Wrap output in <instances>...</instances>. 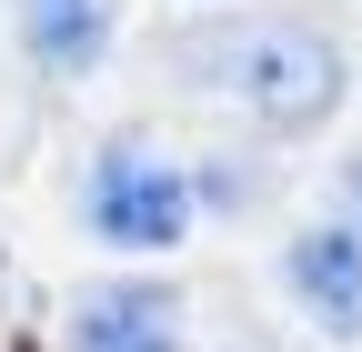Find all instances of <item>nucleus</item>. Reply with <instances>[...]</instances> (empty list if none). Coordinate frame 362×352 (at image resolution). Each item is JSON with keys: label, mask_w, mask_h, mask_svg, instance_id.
<instances>
[{"label": "nucleus", "mask_w": 362, "mask_h": 352, "mask_svg": "<svg viewBox=\"0 0 362 352\" xmlns=\"http://www.w3.org/2000/svg\"><path fill=\"white\" fill-rule=\"evenodd\" d=\"M81 222L111 252H171L192 232V182H181V161H161L151 141H101V161H90V182H81Z\"/></svg>", "instance_id": "nucleus-2"}, {"label": "nucleus", "mask_w": 362, "mask_h": 352, "mask_svg": "<svg viewBox=\"0 0 362 352\" xmlns=\"http://www.w3.org/2000/svg\"><path fill=\"white\" fill-rule=\"evenodd\" d=\"M111 30H121V0H21V51L51 71V81L101 71Z\"/></svg>", "instance_id": "nucleus-5"}, {"label": "nucleus", "mask_w": 362, "mask_h": 352, "mask_svg": "<svg viewBox=\"0 0 362 352\" xmlns=\"http://www.w3.org/2000/svg\"><path fill=\"white\" fill-rule=\"evenodd\" d=\"M61 352H181V292H161V282H101V292H81Z\"/></svg>", "instance_id": "nucleus-4"}, {"label": "nucleus", "mask_w": 362, "mask_h": 352, "mask_svg": "<svg viewBox=\"0 0 362 352\" xmlns=\"http://www.w3.org/2000/svg\"><path fill=\"white\" fill-rule=\"evenodd\" d=\"M181 71H192L202 91L242 101L272 131H302V121H322L342 101V51L312 20H292V11H252V20L192 30V40H181Z\"/></svg>", "instance_id": "nucleus-1"}, {"label": "nucleus", "mask_w": 362, "mask_h": 352, "mask_svg": "<svg viewBox=\"0 0 362 352\" xmlns=\"http://www.w3.org/2000/svg\"><path fill=\"white\" fill-rule=\"evenodd\" d=\"M232 352H262V342H232Z\"/></svg>", "instance_id": "nucleus-7"}, {"label": "nucleus", "mask_w": 362, "mask_h": 352, "mask_svg": "<svg viewBox=\"0 0 362 352\" xmlns=\"http://www.w3.org/2000/svg\"><path fill=\"white\" fill-rule=\"evenodd\" d=\"M282 282H292V302H302L332 342H362V232H352V222H312V232H292Z\"/></svg>", "instance_id": "nucleus-3"}, {"label": "nucleus", "mask_w": 362, "mask_h": 352, "mask_svg": "<svg viewBox=\"0 0 362 352\" xmlns=\"http://www.w3.org/2000/svg\"><path fill=\"white\" fill-rule=\"evenodd\" d=\"M342 182H352V211H362V151H352V171H342Z\"/></svg>", "instance_id": "nucleus-6"}]
</instances>
